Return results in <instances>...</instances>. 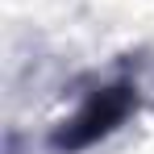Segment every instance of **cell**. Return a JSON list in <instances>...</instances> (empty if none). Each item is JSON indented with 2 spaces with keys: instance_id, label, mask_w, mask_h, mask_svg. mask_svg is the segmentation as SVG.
<instances>
[{
  "instance_id": "1",
  "label": "cell",
  "mask_w": 154,
  "mask_h": 154,
  "mask_svg": "<svg viewBox=\"0 0 154 154\" xmlns=\"http://www.w3.org/2000/svg\"><path fill=\"white\" fill-rule=\"evenodd\" d=\"M142 108V83L129 75H117L108 83H96L71 117H63L50 133L54 154H83L92 146H100L104 137H112L129 117Z\"/></svg>"
}]
</instances>
